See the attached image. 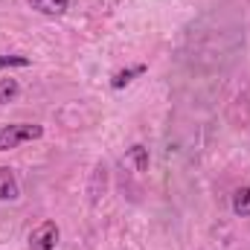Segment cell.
I'll use <instances>...</instances> for the list:
<instances>
[{"label":"cell","mask_w":250,"mask_h":250,"mask_svg":"<svg viewBox=\"0 0 250 250\" xmlns=\"http://www.w3.org/2000/svg\"><path fill=\"white\" fill-rule=\"evenodd\" d=\"M21 198V187L18 178L9 166H0V201H18Z\"/></svg>","instance_id":"obj_3"},{"label":"cell","mask_w":250,"mask_h":250,"mask_svg":"<svg viewBox=\"0 0 250 250\" xmlns=\"http://www.w3.org/2000/svg\"><path fill=\"white\" fill-rule=\"evenodd\" d=\"M18 82L9 76V79H0V105H6V102H12L15 96H18Z\"/></svg>","instance_id":"obj_7"},{"label":"cell","mask_w":250,"mask_h":250,"mask_svg":"<svg viewBox=\"0 0 250 250\" xmlns=\"http://www.w3.org/2000/svg\"><path fill=\"white\" fill-rule=\"evenodd\" d=\"M146 70H148L146 64H137V67H128V70H117V73L111 76V87H114V90H123L125 84H131V82H134L137 76H143Z\"/></svg>","instance_id":"obj_4"},{"label":"cell","mask_w":250,"mask_h":250,"mask_svg":"<svg viewBox=\"0 0 250 250\" xmlns=\"http://www.w3.org/2000/svg\"><path fill=\"white\" fill-rule=\"evenodd\" d=\"M29 59L26 56H0V67H29Z\"/></svg>","instance_id":"obj_9"},{"label":"cell","mask_w":250,"mask_h":250,"mask_svg":"<svg viewBox=\"0 0 250 250\" xmlns=\"http://www.w3.org/2000/svg\"><path fill=\"white\" fill-rule=\"evenodd\" d=\"M131 157H134V163H137V172H148V148L146 146H131V151H128Z\"/></svg>","instance_id":"obj_8"},{"label":"cell","mask_w":250,"mask_h":250,"mask_svg":"<svg viewBox=\"0 0 250 250\" xmlns=\"http://www.w3.org/2000/svg\"><path fill=\"white\" fill-rule=\"evenodd\" d=\"M233 212L239 218H250V187H242L233 192Z\"/></svg>","instance_id":"obj_6"},{"label":"cell","mask_w":250,"mask_h":250,"mask_svg":"<svg viewBox=\"0 0 250 250\" xmlns=\"http://www.w3.org/2000/svg\"><path fill=\"white\" fill-rule=\"evenodd\" d=\"M56 245H59V224L50 218L29 233V250H56Z\"/></svg>","instance_id":"obj_2"},{"label":"cell","mask_w":250,"mask_h":250,"mask_svg":"<svg viewBox=\"0 0 250 250\" xmlns=\"http://www.w3.org/2000/svg\"><path fill=\"white\" fill-rule=\"evenodd\" d=\"M44 137V125L38 123H12V125H0V151L18 148L21 143L38 140Z\"/></svg>","instance_id":"obj_1"},{"label":"cell","mask_w":250,"mask_h":250,"mask_svg":"<svg viewBox=\"0 0 250 250\" xmlns=\"http://www.w3.org/2000/svg\"><path fill=\"white\" fill-rule=\"evenodd\" d=\"M26 3L41 15H64L70 9V0H26Z\"/></svg>","instance_id":"obj_5"}]
</instances>
